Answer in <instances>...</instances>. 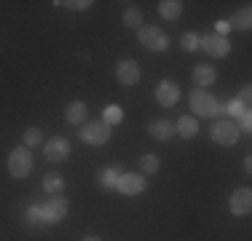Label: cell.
<instances>
[{
  "label": "cell",
  "mask_w": 252,
  "mask_h": 241,
  "mask_svg": "<svg viewBox=\"0 0 252 241\" xmlns=\"http://www.w3.org/2000/svg\"><path fill=\"white\" fill-rule=\"evenodd\" d=\"M43 155L49 164H59V161H64L70 155V142L64 137H51L43 148Z\"/></svg>",
  "instance_id": "10"
},
{
  "label": "cell",
  "mask_w": 252,
  "mask_h": 241,
  "mask_svg": "<svg viewBox=\"0 0 252 241\" xmlns=\"http://www.w3.org/2000/svg\"><path fill=\"white\" fill-rule=\"evenodd\" d=\"M244 113H250V110H244V107H242V102H239V99H231V102H228V107H225V116L242 118Z\"/></svg>",
  "instance_id": "27"
},
{
  "label": "cell",
  "mask_w": 252,
  "mask_h": 241,
  "mask_svg": "<svg viewBox=\"0 0 252 241\" xmlns=\"http://www.w3.org/2000/svg\"><path fill=\"white\" fill-rule=\"evenodd\" d=\"M244 172H247V174L252 172V161L250 158H244Z\"/></svg>",
  "instance_id": "32"
},
{
  "label": "cell",
  "mask_w": 252,
  "mask_h": 241,
  "mask_svg": "<svg viewBox=\"0 0 252 241\" xmlns=\"http://www.w3.org/2000/svg\"><path fill=\"white\" fill-rule=\"evenodd\" d=\"M250 126H252V116H250V113H244V116H242V126H239V129L250 131Z\"/></svg>",
  "instance_id": "31"
},
{
  "label": "cell",
  "mask_w": 252,
  "mask_h": 241,
  "mask_svg": "<svg viewBox=\"0 0 252 241\" xmlns=\"http://www.w3.org/2000/svg\"><path fill=\"white\" fill-rule=\"evenodd\" d=\"M199 51H207L215 59H223L231 51V43H228V38H223L218 32H204L199 35Z\"/></svg>",
  "instance_id": "4"
},
{
  "label": "cell",
  "mask_w": 252,
  "mask_h": 241,
  "mask_svg": "<svg viewBox=\"0 0 252 241\" xmlns=\"http://www.w3.org/2000/svg\"><path fill=\"white\" fill-rule=\"evenodd\" d=\"M148 134H151L153 140H158V142H166L172 134H175V126H172V120L158 118V120H151V126H148Z\"/></svg>",
  "instance_id": "14"
},
{
  "label": "cell",
  "mask_w": 252,
  "mask_h": 241,
  "mask_svg": "<svg viewBox=\"0 0 252 241\" xmlns=\"http://www.w3.org/2000/svg\"><path fill=\"white\" fill-rule=\"evenodd\" d=\"M156 99H158V105L172 107L180 99V86L175 81H161L158 86H156Z\"/></svg>",
  "instance_id": "12"
},
{
  "label": "cell",
  "mask_w": 252,
  "mask_h": 241,
  "mask_svg": "<svg viewBox=\"0 0 252 241\" xmlns=\"http://www.w3.org/2000/svg\"><path fill=\"white\" fill-rule=\"evenodd\" d=\"M81 140L86 145L99 148V145H105L107 140H110V126H107L105 120H89V123L81 129Z\"/></svg>",
  "instance_id": "6"
},
{
  "label": "cell",
  "mask_w": 252,
  "mask_h": 241,
  "mask_svg": "<svg viewBox=\"0 0 252 241\" xmlns=\"http://www.w3.org/2000/svg\"><path fill=\"white\" fill-rule=\"evenodd\" d=\"M137 40H140L148 51H166V48H169V38H166V32L161 27H153V24H151V27L142 24V27L137 30Z\"/></svg>",
  "instance_id": "3"
},
{
  "label": "cell",
  "mask_w": 252,
  "mask_h": 241,
  "mask_svg": "<svg viewBox=\"0 0 252 241\" xmlns=\"http://www.w3.org/2000/svg\"><path fill=\"white\" fill-rule=\"evenodd\" d=\"M102 120H105L107 126H116V123H121L124 120V110L118 105H107L105 110H102Z\"/></svg>",
  "instance_id": "22"
},
{
  "label": "cell",
  "mask_w": 252,
  "mask_h": 241,
  "mask_svg": "<svg viewBox=\"0 0 252 241\" xmlns=\"http://www.w3.org/2000/svg\"><path fill=\"white\" fill-rule=\"evenodd\" d=\"M86 113H89L86 102L75 99V102H70V105L64 107V120L73 123V126H81V123H86Z\"/></svg>",
  "instance_id": "13"
},
{
  "label": "cell",
  "mask_w": 252,
  "mask_h": 241,
  "mask_svg": "<svg viewBox=\"0 0 252 241\" xmlns=\"http://www.w3.org/2000/svg\"><path fill=\"white\" fill-rule=\"evenodd\" d=\"M239 102H242L244 110H250V102H252V86H250V83H244V86H242V91H239Z\"/></svg>",
  "instance_id": "28"
},
{
  "label": "cell",
  "mask_w": 252,
  "mask_h": 241,
  "mask_svg": "<svg viewBox=\"0 0 252 241\" xmlns=\"http://www.w3.org/2000/svg\"><path fill=\"white\" fill-rule=\"evenodd\" d=\"M215 27H218L215 32H218V35H223V38H225V35H228V30H231V24H228L225 19H220L218 24H215Z\"/></svg>",
  "instance_id": "30"
},
{
  "label": "cell",
  "mask_w": 252,
  "mask_h": 241,
  "mask_svg": "<svg viewBox=\"0 0 252 241\" xmlns=\"http://www.w3.org/2000/svg\"><path fill=\"white\" fill-rule=\"evenodd\" d=\"M215 81H218V72H215V67H209V64H199V67H193V83L199 89L212 86Z\"/></svg>",
  "instance_id": "16"
},
{
  "label": "cell",
  "mask_w": 252,
  "mask_h": 241,
  "mask_svg": "<svg viewBox=\"0 0 252 241\" xmlns=\"http://www.w3.org/2000/svg\"><path fill=\"white\" fill-rule=\"evenodd\" d=\"M54 5H64V8H70V11H89L94 3H92V0H64V3H62V0H57Z\"/></svg>",
  "instance_id": "26"
},
{
  "label": "cell",
  "mask_w": 252,
  "mask_h": 241,
  "mask_svg": "<svg viewBox=\"0 0 252 241\" xmlns=\"http://www.w3.org/2000/svg\"><path fill=\"white\" fill-rule=\"evenodd\" d=\"M180 46H183V51H188V54L199 51V35H196V32H185L183 38H180Z\"/></svg>",
  "instance_id": "25"
},
{
  "label": "cell",
  "mask_w": 252,
  "mask_h": 241,
  "mask_svg": "<svg viewBox=\"0 0 252 241\" xmlns=\"http://www.w3.org/2000/svg\"><path fill=\"white\" fill-rule=\"evenodd\" d=\"M62 188H64V180L59 177V174H43V190L46 193H51V196H59L62 193Z\"/></svg>",
  "instance_id": "20"
},
{
  "label": "cell",
  "mask_w": 252,
  "mask_h": 241,
  "mask_svg": "<svg viewBox=\"0 0 252 241\" xmlns=\"http://www.w3.org/2000/svg\"><path fill=\"white\" fill-rule=\"evenodd\" d=\"M116 190H121L124 196H140V193L145 190V177H142V174H134V172H126L118 177Z\"/></svg>",
  "instance_id": "11"
},
{
  "label": "cell",
  "mask_w": 252,
  "mask_h": 241,
  "mask_svg": "<svg viewBox=\"0 0 252 241\" xmlns=\"http://www.w3.org/2000/svg\"><path fill=\"white\" fill-rule=\"evenodd\" d=\"M116 81L121 83V86H134V83H140V64H137L134 59H121V62L116 64Z\"/></svg>",
  "instance_id": "9"
},
{
  "label": "cell",
  "mask_w": 252,
  "mask_h": 241,
  "mask_svg": "<svg viewBox=\"0 0 252 241\" xmlns=\"http://www.w3.org/2000/svg\"><path fill=\"white\" fill-rule=\"evenodd\" d=\"M209 134H212V140L218 142V145H223V148H231V145H236L239 134H242V129L236 126V120L220 118V120H215V123H212Z\"/></svg>",
  "instance_id": "1"
},
{
  "label": "cell",
  "mask_w": 252,
  "mask_h": 241,
  "mask_svg": "<svg viewBox=\"0 0 252 241\" xmlns=\"http://www.w3.org/2000/svg\"><path fill=\"white\" fill-rule=\"evenodd\" d=\"M228 24H231V27H239V30H250L252 27V8H250V5H244L242 11L233 14V19Z\"/></svg>",
  "instance_id": "19"
},
{
  "label": "cell",
  "mask_w": 252,
  "mask_h": 241,
  "mask_svg": "<svg viewBox=\"0 0 252 241\" xmlns=\"http://www.w3.org/2000/svg\"><path fill=\"white\" fill-rule=\"evenodd\" d=\"M67 212H70L67 198L54 196V198H49V201L43 204V209H40V222H49V225H54V222L64 220V217H67Z\"/></svg>",
  "instance_id": "7"
},
{
  "label": "cell",
  "mask_w": 252,
  "mask_h": 241,
  "mask_svg": "<svg viewBox=\"0 0 252 241\" xmlns=\"http://www.w3.org/2000/svg\"><path fill=\"white\" fill-rule=\"evenodd\" d=\"M43 142V131L38 129V126H30L25 131V148H35V145Z\"/></svg>",
  "instance_id": "24"
},
{
  "label": "cell",
  "mask_w": 252,
  "mask_h": 241,
  "mask_svg": "<svg viewBox=\"0 0 252 241\" xmlns=\"http://www.w3.org/2000/svg\"><path fill=\"white\" fill-rule=\"evenodd\" d=\"M190 110L199 118H215V113H218V99L209 91H204V89H196V91H190Z\"/></svg>",
  "instance_id": "5"
},
{
  "label": "cell",
  "mask_w": 252,
  "mask_h": 241,
  "mask_svg": "<svg viewBox=\"0 0 252 241\" xmlns=\"http://www.w3.org/2000/svg\"><path fill=\"white\" fill-rule=\"evenodd\" d=\"M228 209L233 217H247L252 212V190L250 188H236L228 198Z\"/></svg>",
  "instance_id": "8"
},
{
  "label": "cell",
  "mask_w": 252,
  "mask_h": 241,
  "mask_svg": "<svg viewBox=\"0 0 252 241\" xmlns=\"http://www.w3.org/2000/svg\"><path fill=\"white\" fill-rule=\"evenodd\" d=\"M32 172V153L30 148H14L8 155V174L16 180H25Z\"/></svg>",
  "instance_id": "2"
},
{
  "label": "cell",
  "mask_w": 252,
  "mask_h": 241,
  "mask_svg": "<svg viewBox=\"0 0 252 241\" xmlns=\"http://www.w3.org/2000/svg\"><path fill=\"white\" fill-rule=\"evenodd\" d=\"M81 241H102V239H99V236H83Z\"/></svg>",
  "instance_id": "33"
},
{
  "label": "cell",
  "mask_w": 252,
  "mask_h": 241,
  "mask_svg": "<svg viewBox=\"0 0 252 241\" xmlns=\"http://www.w3.org/2000/svg\"><path fill=\"white\" fill-rule=\"evenodd\" d=\"M175 131L183 137V140H193V137L199 134V120H196L193 116H183L175 123Z\"/></svg>",
  "instance_id": "15"
},
{
  "label": "cell",
  "mask_w": 252,
  "mask_h": 241,
  "mask_svg": "<svg viewBox=\"0 0 252 241\" xmlns=\"http://www.w3.org/2000/svg\"><path fill=\"white\" fill-rule=\"evenodd\" d=\"M158 14L164 16V19L175 22V19H180V14H183V3H180V0H161Z\"/></svg>",
  "instance_id": "17"
},
{
  "label": "cell",
  "mask_w": 252,
  "mask_h": 241,
  "mask_svg": "<svg viewBox=\"0 0 252 241\" xmlns=\"http://www.w3.org/2000/svg\"><path fill=\"white\" fill-rule=\"evenodd\" d=\"M27 220L32 222V225H35V222H40V207H30L27 209Z\"/></svg>",
  "instance_id": "29"
},
{
  "label": "cell",
  "mask_w": 252,
  "mask_h": 241,
  "mask_svg": "<svg viewBox=\"0 0 252 241\" xmlns=\"http://www.w3.org/2000/svg\"><path fill=\"white\" fill-rule=\"evenodd\" d=\"M124 172H118L116 166H107V169H99V185L107 190H113L118 185V177H121Z\"/></svg>",
  "instance_id": "18"
},
{
  "label": "cell",
  "mask_w": 252,
  "mask_h": 241,
  "mask_svg": "<svg viewBox=\"0 0 252 241\" xmlns=\"http://www.w3.org/2000/svg\"><path fill=\"white\" fill-rule=\"evenodd\" d=\"M140 169H142V174H156L161 169V158L156 153H145L140 158Z\"/></svg>",
  "instance_id": "21"
},
{
  "label": "cell",
  "mask_w": 252,
  "mask_h": 241,
  "mask_svg": "<svg viewBox=\"0 0 252 241\" xmlns=\"http://www.w3.org/2000/svg\"><path fill=\"white\" fill-rule=\"evenodd\" d=\"M124 24L131 30H140L142 27V11L140 8H126L124 11Z\"/></svg>",
  "instance_id": "23"
}]
</instances>
